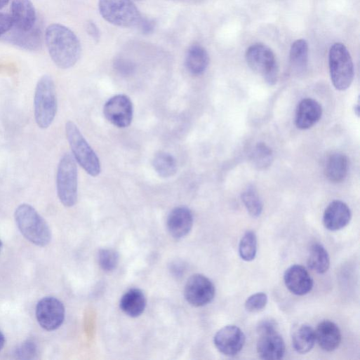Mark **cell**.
<instances>
[{
  "label": "cell",
  "instance_id": "cell-1",
  "mask_svg": "<svg viewBox=\"0 0 360 360\" xmlns=\"http://www.w3.org/2000/svg\"><path fill=\"white\" fill-rule=\"evenodd\" d=\"M46 41L50 55L59 68L70 69L79 60L81 43L69 28L58 24L50 26L46 30Z\"/></svg>",
  "mask_w": 360,
  "mask_h": 360
},
{
  "label": "cell",
  "instance_id": "cell-2",
  "mask_svg": "<svg viewBox=\"0 0 360 360\" xmlns=\"http://www.w3.org/2000/svg\"><path fill=\"white\" fill-rule=\"evenodd\" d=\"M17 225L26 239L39 246H46L51 241V230L45 219L31 205H20L15 211Z\"/></svg>",
  "mask_w": 360,
  "mask_h": 360
},
{
  "label": "cell",
  "instance_id": "cell-3",
  "mask_svg": "<svg viewBox=\"0 0 360 360\" xmlns=\"http://www.w3.org/2000/svg\"><path fill=\"white\" fill-rule=\"evenodd\" d=\"M58 112V98L53 78L45 75L39 81L34 96V115L38 126L48 128Z\"/></svg>",
  "mask_w": 360,
  "mask_h": 360
},
{
  "label": "cell",
  "instance_id": "cell-4",
  "mask_svg": "<svg viewBox=\"0 0 360 360\" xmlns=\"http://www.w3.org/2000/svg\"><path fill=\"white\" fill-rule=\"evenodd\" d=\"M66 134L75 160L90 175H99L101 173L100 159L72 121L67 122Z\"/></svg>",
  "mask_w": 360,
  "mask_h": 360
},
{
  "label": "cell",
  "instance_id": "cell-5",
  "mask_svg": "<svg viewBox=\"0 0 360 360\" xmlns=\"http://www.w3.org/2000/svg\"><path fill=\"white\" fill-rule=\"evenodd\" d=\"M99 9L105 20L120 27L139 26L142 20L132 0H100Z\"/></svg>",
  "mask_w": 360,
  "mask_h": 360
},
{
  "label": "cell",
  "instance_id": "cell-6",
  "mask_svg": "<svg viewBox=\"0 0 360 360\" xmlns=\"http://www.w3.org/2000/svg\"><path fill=\"white\" fill-rule=\"evenodd\" d=\"M332 84L339 91L348 89L354 79V65L350 54L342 44H333L328 56Z\"/></svg>",
  "mask_w": 360,
  "mask_h": 360
},
{
  "label": "cell",
  "instance_id": "cell-7",
  "mask_svg": "<svg viewBox=\"0 0 360 360\" xmlns=\"http://www.w3.org/2000/svg\"><path fill=\"white\" fill-rule=\"evenodd\" d=\"M58 194L66 207L74 206L78 199V168L74 156L67 153L61 159L57 175Z\"/></svg>",
  "mask_w": 360,
  "mask_h": 360
},
{
  "label": "cell",
  "instance_id": "cell-8",
  "mask_svg": "<svg viewBox=\"0 0 360 360\" xmlns=\"http://www.w3.org/2000/svg\"><path fill=\"white\" fill-rule=\"evenodd\" d=\"M246 60L249 67L265 79L270 86L276 84L279 67L276 57L267 46L256 44L247 50Z\"/></svg>",
  "mask_w": 360,
  "mask_h": 360
},
{
  "label": "cell",
  "instance_id": "cell-9",
  "mask_svg": "<svg viewBox=\"0 0 360 360\" xmlns=\"http://www.w3.org/2000/svg\"><path fill=\"white\" fill-rule=\"evenodd\" d=\"M259 338L257 351L260 358L267 360H277L284 357L286 352L285 342L277 331L274 321L265 320L258 326Z\"/></svg>",
  "mask_w": 360,
  "mask_h": 360
},
{
  "label": "cell",
  "instance_id": "cell-10",
  "mask_svg": "<svg viewBox=\"0 0 360 360\" xmlns=\"http://www.w3.org/2000/svg\"><path fill=\"white\" fill-rule=\"evenodd\" d=\"M36 317L41 326L52 331L60 328L65 318V308L63 303L56 298L46 297L36 307Z\"/></svg>",
  "mask_w": 360,
  "mask_h": 360
},
{
  "label": "cell",
  "instance_id": "cell-11",
  "mask_svg": "<svg viewBox=\"0 0 360 360\" xmlns=\"http://www.w3.org/2000/svg\"><path fill=\"white\" fill-rule=\"evenodd\" d=\"M215 288L213 282L203 274H194L189 278L185 288L187 302L194 307L209 304L214 298Z\"/></svg>",
  "mask_w": 360,
  "mask_h": 360
},
{
  "label": "cell",
  "instance_id": "cell-12",
  "mask_svg": "<svg viewBox=\"0 0 360 360\" xmlns=\"http://www.w3.org/2000/svg\"><path fill=\"white\" fill-rule=\"evenodd\" d=\"M104 114L106 119L116 127L127 128L133 121V103L126 95H116L105 104Z\"/></svg>",
  "mask_w": 360,
  "mask_h": 360
},
{
  "label": "cell",
  "instance_id": "cell-13",
  "mask_svg": "<svg viewBox=\"0 0 360 360\" xmlns=\"http://www.w3.org/2000/svg\"><path fill=\"white\" fill-rule=\"evenodd\" d=\"M246 336L240 328L234 325H228L217 332L214 337V343L217 349L223 354L234 356L243 349Z\"/></svg>",
  "mask_w": 360,
  "mask_h": 360
},
{
  "label": "cell",
  "instance_id": "cell-14",
  "mask_svg": "<svg viewBox=\"0 0 360 360\" xmlns=\"http://www.w3.org/2000/svg\"><path fill=\"white\" fill-rule=\"evenodd\" d=\"M284 279L286 288L296 295L309 293L314 286L313 279L308 272L299 265L288 267L284 273Z\"/></svg>",
  "mask_w": 360,
  "mask_h": 360
},
{
  "label": "cell",
  "instance_id": "cell-15",
  "mask_svg": "<svg viewBox=\"0 0 360 360\" xmlns=\"http://www.w3.org/2000/svg\"><path fill=\"white\" fill-rule=\"evenodd\" d=\"M11 11L15 29L28 32L35 27L36 13L31 0H13Z\"/></svg>",
  "mask_w": 360,
  "mask_h": 360
},
{
  "label": "cell",
  "instance_id": "cell-16",
  "mask_svg": "<svg viewBox=\"0 0 360 360\" xmlns=\"http://www.w3.org/2000/svg\"><path fill=\"white\" fill-rule=\"evenodd\" d=\"M352 217L349 208L341 201H332L323 215L324 227L330 231H338L346 227Z\"/></svg>",
  "mask_w": 360,
  "mask_h": 360
},
{
  "label": "cell",
  "instance_id": "cell-17",
  "mask_svg": "<svg viewBox=\"0 0 360 360\" xmlns=\"http://www.w3.org/2000/svg\"><path fill=\"white\" fill-rule=\"evenodd\" d=\"M322 116V108L316 100L310 98L302 100L298 105L295 124L300 130H307L316 125Z\"/></svg>",
  "mask_w": 360,
  "mask_h": 360
},
{
  "label": "cell",
  "instance_id": "cell-18",
  "mask_svg": "<svg viewBox=\"0 0 360 360\" xmlns=\"http://www.w3.org/2000/svg\"><path fill=\"white\" fill-rule=\"evenodd\" d=\"M193 215L187 207L174 208L169 214L167 220L168 229L172 236L181 239L187 236L193 226Z\"/></svg>",
  "mask_w": 360,
  "mask_h": 360
},
{
  "label": "cell",
  "instance_id": "cell-19",
  "mask_svg": "<svg viewBox=\"0 0 360 360\" xmlns=\"http://www.w3.org/2000/svg\"><path fill=\"white\" fill-rule=\"evenodd\" d=\"M315 332V338L320 347L326 352L336 349L341 342V333L338 326L330 320L320 322Z\"/></svg>",
  "mask_w": 360,
  "mask_h": 360
},
{
  "label": "cell",
  "instance_id": "cell-20",
  "mask_svg": "<svg viewBox=\"0 0 360 360\" xmlns=\"http://www.w3.org/2000/svg\"><path fill=\"white\" fill-rule=\"evenodd\" d=\"M10 32L9 42L22 49L30 51H39L42 47V32L36 27L30 31L24 32L14 27Z\"/></svg>",
  "mask_w": 360,
  "mask_h": 360
},
{
  "label": "cell",
  "instance_id": "cell-21",
  "mask_svg": "<svg viewBox=\"0 0 360 360\" xmlns=\"http://www.w3.org/2000/svg\"><path fill=\"white\" fill-rule=\"evenodd\" d=\"M147 305L144 293L138 288H133L126 292L120 302L121 309L131 317L140 316Z\"/></svg>",
  "mask_w": 360,
  "mask_h": 360
},
{
  "label": "cell",
  "instance_id": "cell-22",
  "mask_svg": "<svg viewBox=\"0 0 360 360\" xmlns=\"http://www.w3.org/2000/svg\"><path fill=\"white\" fill-rule=\"evenodd\" d=\"M349 168L347 156L340 153H335L329 156L325 166V174L329 181L340 183L347 177Z\"/></svg>",
  "mask_w": 360,
  "mask_h": 360
},
{
  "label": "cell",
  "instance_id": "cell-23",
  "mask_svg": "<svg viewBox=\"0 0 360 360\" xmlns=\"http://www.w3.org/2000/svg\"><path fill=\"white\" fill-rule=\"evenodd\" d=\"M209 64L207 51L199 45L192 46L186 57V66L188 71L194 76L203 74Z\"/></svg>",
  "mask_w": 360,
  "mask_h": 360
},
{
  "label": "cell",
  "instance_id": "cell-24",
  "mask_svg": "<svg viewBox=\"0 0 360 360\" xmlns=\"http://www.w3.org/2000/svg\"><path fill=\"white\" fill-rule=\"evenodd\" d=\"M315 341L314 330L307 324L299 326L293 333V347L300 354L309 352L313 348Z\"/></svg>",
  "mask_w": 360,
  "mask_h": 360
},
{
  "label": "cell",
  "instance_id": "cell-25",
  "mask_svg": "<svg viewBox=\"0 0 360 360\" xmlns=\"http://www.w3.org/2000/svg\"><path fill=\"white\" fill-rule=\"evenodd\" d=\"M308 64V45L302 39L295 41L290 51L291 69L297 74H303Z\"/></svg>",
  "mask_w": 360,
  "mask_h": 360
},
{
  "label": "cell",
  "instance_id": "cell-26",
  "mask_svg": "<svg viewBox=\"0 0 360 360\" xmlns=\"http://www.w3.org/2000/svg\"><path fill=\"white\" fill-rule=\"evenodd\" d=\"M308 267L318 274H324L330 267V258L327 251L320 244H313L307 260Z\"/></svg>",
  "mask_w": 360,
  "mask_h": 360
},
{
  "label": "cell",
  "instance_id": "cell-27",
  "mask_svg": "<svg viewBox=\"0 0 360 360\" xmlns=\"http://www.w3.org/2000/svg\"><path fill=\"white\" fill-rule=\"evenodd\" d=\"M153 166L156 172L162 178H170L177 173L178 166L175 159L167 152H159L154 158Z\"/></svg>",
  "mask_w": 360,
  "mask_h": 360
},
{
  "label": "cell",
  "instance_id": "cell-28",
  "mask_svg": "<svg viewBox=\"0 0 360 360\" xmlns=\"http://www.w3.org/2000/svg\"><path fill=\"white\" fill-rule=\"evenodd\" d=\"M272 150L265 143H258L251 154V161L255 168L264 170L269 168L273 162Z\"/></svg>",
  "mask_w": 360,
  "mask_h": 360
},
{
  "label": "cell",
  "instance_id": "cell-29",
  "mask_svg": "<svg viewBox=\"0 0 360 360\" xmlns=\"http://www.w3.org/2000/svg\"><path fill=\"white\" fill-rule=\"evenodd\" d=\"M257 236L254 232L247 231L241 239L239 253L241 258L246 262L252 261L257 254Z\"/></svg>",
  "mask_w": 360,
  "mask_h": 360
},
{
  "label": "cell",
  "instance_id": "cell-30",
  "mask_svg": "<svg viewBox=\"0 0 360 360\" xmlns=\"http://www.w3.org/2000/svg\"><path fill=\"white\" fill-rule=\"evenodd\" d=\"M241 199L250 215L253 218H258L261 215L263 204L255 190L249 189L244 192L241 194Z\"/></svg>",
  "mask_w": 360,
  "mask_h": 360
},
{
  "label": "cell",
  "instance_id": "cell-31",
  "mask_svg": "<svg viewBox=\"0 0 360 360\" xmlns=\"http://www.w3.org/2000/svg\"><path fill=\"white\" fill-rule=\"evenodd\" d=\"M119 254L112 249H102L99 253V263L107 272L115 269L119 263Z\"/></svg>",
  "mask_w": 360,
  "mask_h": 360
},
{
  "label": "cell",
  "instance_id": "cell-32",
  "mask_svg": "<svg viewBox=\"0 0 360 360\" xmlns=\"http://www.w3.org/2000/svg\"><path fill=\"white\" fill-rule=\"evenodd\" d=\"M267 301L268 298L266 293H256L246 300L245 309L248 312H258L266 307Z\"/></svg>",
  "mask_w": 360,
  "mask_h": 360
},
{
  "label": "cell",
  "instance_id": "cell-33",
  "mask_svg": "<svg viewBox=\"0 0 360 360\" xmlns=\"http://www.w3.org/2000/svg\"><path fill=\"white\" fill-rule=\"evenodd\" d=\"M37 354V345L34 341L28 340L17 348L15 355L16 358L20 359H33L36 358Z\"/></svg>",
  "mask_w": 360,
  "mask_h": 360
},
{
  "label": "cell",
  "instance_id": "cell-34",
  "mask_svg": "<svg viewBox=\"0 0 360 360\" xmlns=\"http://www.w3.org/2000/svg\"><path fill=\"white\" fill-rule=\"evenodd\" d=\"M115 69L123 76L132 75L135 71V64L129 60L118 58L114 64Z\"/></svg>",
  "mask_w": 360,
  "mask_h": 360
},
{
  "label": "cell",
  "instance_id": "cell-35",
  "mask_svg": "<svg viewBox=\"0 0 360 360\" xmlns=\"http://www.w3.org/2000/svg\"><path fill=\"white\" fill-rule=\"evenodd\" d=\"M13 27L11 15L0 13V38L9 33Z\"/></svg>",
  "mask_w": 360,
  "mask_h": 360
},
{
  "label": "cell",
  "instance_id": "cell-36",
  "mask_svg": "<svg viewBox=\"0 0 360 360\" xmlns=\"http://www.w3.org/2000/svg\"><path fill=\"white\" fill-rule=\"evenodd\" d=\"M139 26L140 27L142 33L147 35L152 34L154 31L156 25L152 20L142 19Z\"/></svg>",
  "mask_w": 360,
  "mask_h": 360
},
{
  "label": "cell",
  "instance_id": "cell-37",
  "mask_svg": "<svg viewBox=\"0 0 360 360\" xmlns=\"http://www.w3.org/2000/svg\"><path fill=\"white\" fill-rule=\"evenodd\" d=\"M86 30L88 34L94 39L98 40L100 39V31L97 26L93 22H88L86 25Z\"/></svg>",
  "mask_w": 360,
  "mask_h": 360
},
{
  "label": "cell",
  "instance_id": "cell-38",
  "mask_svg": "<svg viewBox=\"0 0 360 360\" xmlns=\"http://www.w3.org/2000/svg\"><path fill=\"white\" fill-rule=\"evenodd\" d=\"M6 344V337L3 332L0 331V352L3 349Z\"/></svg>",
  "mask_w": 360,
  "mask_h": 360
},
{
  "label": "cell",
  "instance_id": "cell-39",
  "mask_svg": "<svg viewBox=\"0 0 360 360\" xmlns=\"http://www.w3.org/2000/svg\"><path fill=\"white\" fill-rule=\"evenodd\" d=\"M11 1V0H0V10L4 8Z\"/></svg>",
  "mask_w": 360,
  "mask_h": 360
},
{
  "label": "cell",
  "instance_id": "cell-40",
  "mask_svg": "<svg viewBox=\"0 0 360 360\" xmlns=\"http://www.w3.org/2000/svg\"><path fill=\"white\" fill-rule=\"evenodd\" d=\"M360 108H359V103L358 102V103L356 104V105L354 107V113L357 116H359V112H360Z\"/></svg>",
  "mask_w": 360,
  "mask_h": 360
},
{
  "label": "cell",
  "instance_id": "cell-41",
  "mask_svg": "<svg viewBox=\"0 0 360 360\" xmlns=\"http://www.w3.org/2000/svg\"><path fill=\"white\" fill-rule=\"evenodd\" d=\"M2 247H3V243H2V241L0 240V252H1Z\"/></svg>",
  "mask_w": 360,
  "mask_h": 360
}]
</instances>
